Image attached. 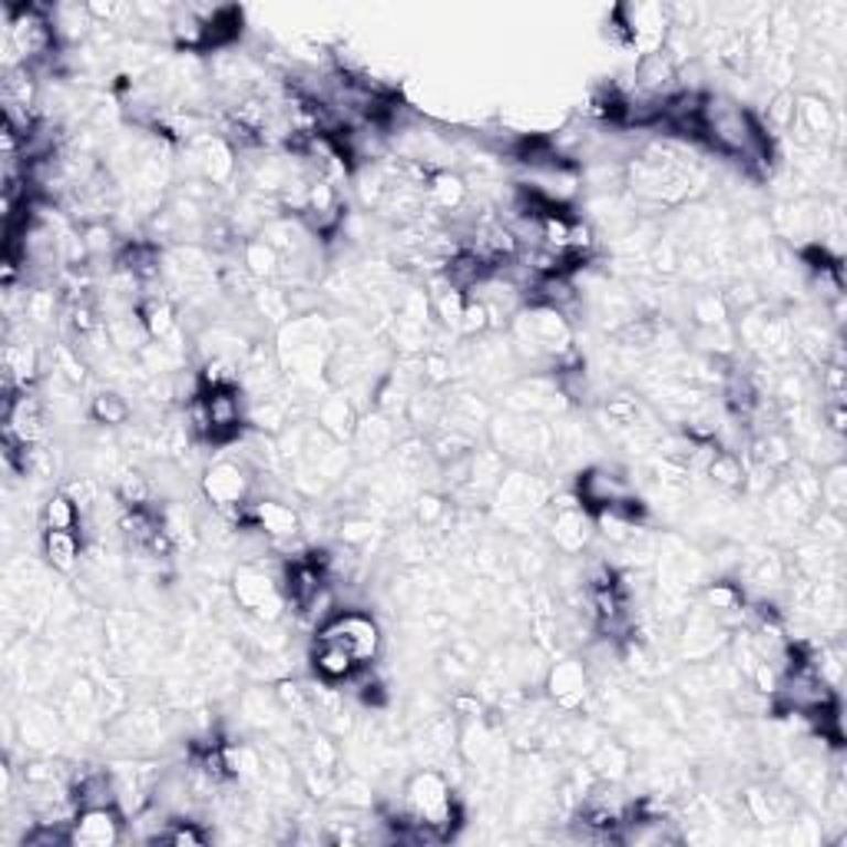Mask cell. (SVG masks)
Here are the masks:
<instances>
[{
    "mask_svg": "<svg viewBox=\"0 0 847 847\" xmlns=\"http://www.w3.org/2000/svg\"><path fill=\"white\" fill-rule=\"evenodd\" d=\"M404 804L410 821L430 827L437 837L450 830L457 821V801H453V784L443 771L437 768H420L407 778L404 784Z\"/></svg>",
    "mask_w": 847,
    "mask_h": 847,
    "instance_id": "6da1fadb",
    "label": "cell"
},
{
    "mask_svg": "<svg viewBox=\"0 0 847 847\" xmlns=\"http://www.w3.org/2000/svg\"><path fill=\"white\" fill-rule=\"evenodd\" d=\"M232 599L248 619L258 622H281L288 609L285 589L275 582L271 572H265V566L255 562H242L232 569Z\"/></svg>",
    "mask_w": 847,
    "mask_h": 847,
    "instance_id": "7a4b0ae2",
    "label": "cell"
},
{
    "mask_svg": "<svg viewBox=\"0 0 847 847\" xmlns=\"http://www.w3.org/2000/svg\"><path fill=\"white\" fill-rule=\"evenodd\" d=\"M251 473L238 460H215L202 473V493L212 503V513H218L228 523H242V510L251 503Z\"/></svg>",
    "mask_w": 847,
    "mask_h": 847,
    "instance_id": "3957f363",
    "label": "cell"
},
{
    "mask_svg": "<svg viewBox=\"0 0 847 847\" xmlns=\"http://www.w3.org/2000/svg\"><path fill=\"white\" fill-rule=\"evenodd\" d=\"M318 639L341 645L361 668H367L380 652V625L374 622V615L357 609H337L328 622L318 625Z\"/></svg>",
    "mask_w": 847,
    "mask_h": 847,
    "instance_id": "277c9868",
    "label": "cell"
},
{
    "mask_svg": "<svg viewBox=\"0 0 847 847\" xmlns=\"http://www.w3.org/2000/svg\"><path fill=\"white\" fill-rule=\"evenodd\" d=\"M728 629L708 605H688L682 615V632H678V652L685 662H708L728 645Z\"/></svg>",
    "mask_w": 847,
    "mask_h": 847,
    "instance_id": "5b68a950",
    "label": "cell"
},
{
    "mask_svg": "<svg viewBox=\"0 0 847 847\" xmlns=\"http://www.w3.org/2000/svg\"><path fill=\"white\" fill-rule=\"evenodd\" d=\"M543 688L559 711H579L589 698V665L576 655L549 662L543 675Z\"/></svg>",
    "mask_w": 847,
    "mask_h": 847,
    "instance_id": "8992f818",
    "label": "cell"
},
{
    "mask_svg": "<svg viewBox=\"0 0 847 847\" xmlns=\"http://www.w3.org/2000/svg\"><path fill=\"white\" fill-rule=\"evenodd\" d=\"M202 407H205V420H208V440L215 443H228L242 433L245 427V400H242V387H215V390H199Z\"/></svg>",
    "mask_w": 847,
    "mask_h": 847,
    "instance_id": "52a82bcc",
    "label": "cell"
},
{
    "mask_svg": "<svg viewBox=\"0 0 847 847\" xmlns=\"http://www.w3.org/2000/svg\"><path fill=\"white\" fill-rule=\"evenodd\" d=\"M397 440H400L397 424L380 410H367V414H361L347 447H351L357 463H380L397 447Z\"/></svg>",
    "mask_w": 847,
    "mask_h": 847,
    "instance_id": "ba28073f",
    "label": "cell"
},
{
    "mask_svg": "<svg viewBox=\"0 0 847 847\" xmlns=\"http://www.w3.org/2000/svg\"><path fill=\"white\" fill-rule=\"evenodd\" d=\"M126 814L116 804L106 807H79L69 821V844L79 847H109L122 837Z\"/></svg>",
    "mask_w": 847,
    "mask_h": 847,
    "instance_id": "9c48e42d",
    "label": "cell"
},
{
    "mask_svg": "<svg viewBox=\"0 0 847 847\" xmlns=\"http://www.w3.org/2000/svg\"><path fill=\"white\" fill-rule=\"evenodd\" d=\"M242 523H248L251 529L265 533V536H268V539H275V543L298 539V536H301V529H304L301 513H298L294 506L281 503V500H271V496H261V500L248 503V510H245V519H242Z\"/></svg>",
    "mask_w": 847,
    "mask_h": 847,
    "instance_id": "30bf717a",
    "label": "cell"
},
{
    "mask_svg": "<svg viewBox=\"0 0 847 847\" xmlns=\"http://www.w3.org/2000/svg\"><path fill=\"white\" fill-rule=\"evenodd\" d=\"M576 496L582 500V506H586L589 513H599V510L619 506L625 496H632V490H629L625 476H619L615 470H609V467H589V470H582L579 480H576Z\"/></svg>",
    "mask_w": 847,
    "mask_h": 847,
    "instance_id": "8fae6325",
    "label": "cell"
},
{
    "mask_svg": "<svg viewBox=\"0 0 847 847\" xmlns=\"http://www.w3.org/2000/svg\"><path fill=\"white\" fill-rule=\"evenodd\" d=\"M549 539L562 556H579L596 539V519L586 506L576 510H553Z\"/></svg>",
    "mask_w": 847,
    "mask_h": 847,
    "instance_id": "7c38bea8",
    "label": "cell"
},
{
    "mask_svg": "<svg viewBox=\"0 0 847 847\" xmlns=\"http://www.w3.org/2000/svg\"><path fill=\"white\" fill-rule=\"evenodd\" d=\"M311 420L318 424V427H324L331 437H337V440H351V433H354V427H357V420H361V410H357V404L344 394V390H328V394H321V400L311 407Z\"/></svg>",
    "mask_w": 847,
    "mask_h": 847,
    "instance_id": "4fadbf2b",
    "label": "cell"
},
{
    "mask_svg": "<svg viewBox=\"0 0 847 847\" xmlns=\"http://www.w3.org/2000/svg\"><path fill=\"white\" fill-rule=\"evenodd\" d=\"M794 122L811 136L814 146H824V142L837 139V112H834V106H830L824 96H817V93H801V96H797V116H794Z\"/></svg>",
    "mask_w": 847,
    "mask_h": 847,
    "instance_id": "5bb4252c",
    "label": "cell"
},
{
    "mask_svg": "<svg viewBox=\"0 0 847 847\" xmlns=\"http://www.w3.org/2000/svg\"><path fill=\"white\" fill-rule=\"evenodd\" d=\"M586 764H589V771L599 778V781H605V784H619V781H625L629 778V771H632V748L625 744V741H619V738H602L586 758H582Z\"/></svg>",
    "mask_w": 847,
    "mask_h": 847,
    "instance_id": "9a60e30c",
    "label": "cell"
},
{
    "mask_svg": "<svg viewBox=\"0 0 847 847\" xmlns=\"http://www.w3.org/2000/svg\"><path fill=\"white\" fill-rule=\"evenodd\" d=\"M470 199V189H467V179L463 172L457 169H437L430 179H427V205L433 212H443V215H457Z\"/></svg>",
    "mask_w": 847,
    "mask_h": 847,
    "instance_id": "2e32d148",
    "label": "cell"
},
{
    "mask_svg": "<svg viewBox=\"0 0 847 847\" xmlns=\"http://www.w3.org/2000/svg\"><path fill=\"white\" fill-rule=\"evenodd\" d=\"M40 553H43L50 569L73 572L79 566V559H83V536L76 529H43Z\"/></svg>",
    "mask_w": 847,
    "mask_h": 847,
    "instance_id": "e0dca14e",
    "label": "cell"
},
{
    "mask_svg": "<svg viewBox=\"0 0 847 847\" xmlns=\"http://www.w3.org/2000/svg\"><path fill=\"white\" fill-rule=\"evenodd\" d=\"M311 668L321 682H351L357 675V662L334 642H324V639H314V648H311Z\"/></svg>",
    "mask_w": 847,
    "mask_h": 847,
    "instance_id": "ac0fdd59",
    "label": "cell"
},
{
    "mask_svg": "<svg viewBox=\"0 0 847 847\" xmlns=\"http://www.w3.org/2000/svg\"><path fill=\"white\" fill-rule=\"evenodd\" d=\"M238 711H242V721L258 728V731H275L281 725V715H285L275 691H265V688H245L242 698H238Z\"/></svg>",
    "mask_w": 847,
    "mask_h": 847,
    "instance_id": "d6986e66",
    "label": "cell"
},
{
    "mask_svg": "<svg viewBox=\"0 0 847 847\" xmlns=\"http://www.w3.org/2000/svg\"><path fill=\"white\" fill-rule=\"evenodd\" d=\"M281 251L278 248H271L261 235H251V238H245L242 242V268L255 278V281H275L278 278V271H281Z\"/></svg>",
    "mask_w": 847,
    "mask_h": 847,
    "instance_id": "ffe728a7",
    "label": "cell"
},
{
    "mask_svg": "<svg viewBox=\"0 0 847 847\" xmlns=\"http://www.w3.org/2000/svg\"><path fill=\"white\" fill-rule=\"evenodd\" d=\"M136 314H139L149 341H162V337H169L179 328V311H175V304L165 294H149L146 301H139Z\"/></svg>",
    "mask_w": 847,
    "mask_h": 847,
    "instance_id": "44dd1931",
    "label": "cell"
},
{
    "mask_svg": "<svg viewBox=\"0 0 847 847\" xmlns=\"http://www.w3.org/2000/svg\"><path fill=\"white\" fill-rule=\"evenodd\" d=\"M251 308L258 311V318L271 321L275 328H281L285 321L294 318L288 288H285V285H271V281H265V285H258V288L251 291Z\"/></svg>",
    "mask_w": 847,
    "mask_h": 847,
    "instance_id": "7402d4cb",
    "label": "cell"
},
{
    "mask_svg": "<svg viewBox=\"0 0 847 847\" xmlns=\"http://www.w3.org/2000/svg\"><path fill=\"white\" fill-rule=\"evenodd\" d=\"M711 486L725 490V493H735V490H744V463L735 450H715V457L708 460L705 473H701Z\"/></svg>",
    "mask_w": 847,
    "mask_h": 847,
    "instance_id": "603a6c76",
    "label": "cell"
},
{
    "mask_svg": "<svg viewBox=\"0 0 847 847\" xmlns=\"http://www.w3.org/2000/svg\"><path fill=\"white\" fill-rule=\"evenodd\" d=\"M112 496L126 506V510H136V506H146L149 496H152V483L142 470L136 467H119L112 473Z\"/></svg>",
    "mask_w": 847,
    "mask_h": 847,
    "instance_id": "cb8c5ba5",
    "label": "cell"
},
{
    "mask_svg": "<svg viewBox=\"0 0 847 847\" xmlns=\"http://www.w3.org/2000/svg\"><path fill=\"white\" fill-rule=\"evenodd\" d=\"M447 519H450V503L443 493H433V490H424L417 500H414V523L427 533V536H443L447 529Z\"/></svg>",
    "mask_w": 847,
    "mask_h": 847,
    "instance_id": "d4e9b609",
    "label": "cell"
},
{
    "mask_svg": "<svg viewBox=\"0 0 847 847\" xmlns=\"http://www.w3.org/2000/svg\"><path fill=\"white\" fill-rule=\"evenodd\" d=\"M89 417H93L96 424H103V427H126L129 417H132V404H129L119 390L106 387V390H96V394H93V400H89Z\"/></svg>",
    "mask_w": 847,
    "mask_h": 847,
    "instance_id": "484cf974",
    "label": "cell"
},
{
    "mask_svg": "<svg viewBox=\"0 0 847 847\" xmlns=\"http://www.w3.org/2000/svg\"><path fill=\"white\" fill-rule=\"evenodd\" d=\"M40 519H43V529H76L83 519V510L76 506V500L66 490H56L53 496H46Z\"/></svg>",
    "mask_w": 847,
    "mask_h": 847,
    "instance_id": "4316f807",
    "label": "cell"
},
{
    "mask_svg": "<svg viewBox=\"0 0 847 847\" xmlns=\"http://www.w3.org/2000/svg\"><path fill=\"white\" fill-rule=\"evenodd\" d=\"M688 311H691V318L698 321V328H718V324H728V314H731V308L725 304L721 291H715V288L695 291V294L688 298Z\"/></svg>",
    "mask_w": 847,
    "mask_h": 847,
    "instance_id": "83f0119b",
    "label": "cell"
},
{
    "mask_svg": "<svg viewBox=\"0 0 847 847\" xmlns=\"http://www.w3.org/2000/svg\"><path fill=\"white\" fill-rule=\"evenodd\" d=\"M129 701H132V695H129L126 682L106 678V682L96 685V718L112 721V718H119L122 711H129Z\"/></svg>",
    "mask_w": 847,
    "mask_h": 847,
    "instance_id": "f1b7e54d",
    "label": "cell"
},
{
    "mask_svg": "<svg viewBox=\"0 0 847 847\" xmlns=\"http://www.w3.org/2000/svg\"><path fill=\"white\" fill-rule=\"evenodd\" d=\"M794 116H797V93L791 86L774 89L764 106V126H771L774 132H787L794 126Z\"/></svg>",
    "mask_w": 847,
    "mask_h": 847,
    "instance_id": "f546056e",
    "label": "cell"
},
{
    "mask_svg": "<svg viewBox=\"0 0 847 847\" xmlns=\"http://www.w3.org/2000/svg\"><path fill=\"white\" fill-rule=\"evenodd\" d=\"M844 503H847V470H844V460H840V463L824 467V476H821V506L844 516Z\"/></svg>",
    "mask_w": 847,
    "mask_h": 847,
    "instance_id": "4dcf8cb0",
    "label": "cell"
},
{
    "mask_svg": "<svg viewBox=\"0 0 847 847\" xmlns=\"http://www.w3.org/2000/svg\"><path fill=\"white\" fill-rule=\"evenodd\" d=\"M334 794L347 811H364V807L374 804V791L361 774H344V781L334 784Z\"/></svg>",
    "mask_w": 847,
    "mask_h": 847,
    "instance_id": "1f68e13d",
    "label": "cell"
},
{
    "mask_svg": "<svg viewBox=\"0 0 847 847\" xmlns=\"http://www.w3.org/2000/svg\"><path fill=\"white\" fill-rule=\"evenodd\" d=\"M308 758H311V768H321V771H331V774H334L341 751H337V744H334V738H331L328 731H314V735L308 738Z\"/></svg>",
    "mask_w": 847,
    "mask_h": 847,
    "instance_id": "d6a6232c",
    "label": "cell"
},
{
    "mask_svg": "<svg viewBox=\"0 0 847 847\" xmlns=\"http://www.w3.org/2000/svg\"><path fill=\"white\" fill-rule=\"evenodd\" d=\"M374 533H377V523L371 516H344L337 523V539L347 546H367Z\"/></svg>",
    "mask_w": 847,
    "mask_h": 847,
    "instance_id": "836d02e7",
    "label": "cell"
},
{
    "mask_svg": "<svg viewBox=\"0 0 847 847\" xmlns=\"http://www.w3.org/2000/svg\"><path fill=\"white\" fill-rule=\"evenodd\" d=\"M83 242H86V251L89 255H99L112 245V228L106 222H86L83 228Z\"/></svg>",
    "mask_w": 847,
    "mask_h": 847,
    "instance_id": "e575fe53",
    "label": "cell"
},
{
    "mask_svg": "<svg viewBox=\"0 0 847 847\" xmlns=\"http://www.w3.org/2000/svg\"><path fill=\"white\" fill-rule=\"evenodd\" d=\"M794 844H817L821 840V824L811 817V814H804L801 821H794L791 817V834H787Z\"/></svg>",
    "mask_w": 847,
    "mask_h": 847,
    "instance_id": "d590c367",
    "label": "cell"
}]
</instances>
